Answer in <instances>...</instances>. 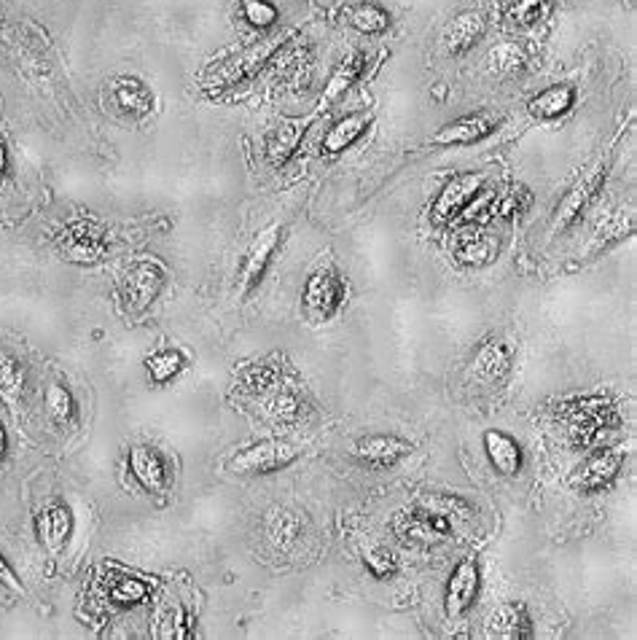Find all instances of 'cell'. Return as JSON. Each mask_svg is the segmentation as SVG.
Wrapping results in <instances>:
<instances>
[{
    "mask_svg": "<svg viewBox=\"0 0 637 640\" xmlns=\"http://www.w3.org/2000/svg\"><path fill=\"white\" fill-rule=\"evenodd\" d=\"M500 243L498 234H492L490 229L482 226H468L463 232H457L455 243H452V253L455 259L465 267H484L498 259Z\"/></svg>",
    "mask_w": 637,
    "mask_h": 640,
    "instance_id": "cell-3",
    "label": "cell"
},
{
    "mask_svg": "<svg viewBox=\"0 0 637 640\" xmlns=\"http://www.w3.org/2000/svg\"><path fill=\"white\" fill-rule=\"evenodd\" d=\"M605 181V167L597 165L592 173H586L581 181L568 191V197L562 199V205L557 208V221H554V229H568L578 216H581V210L589 205L594 199V194L600 191Z\"/></svg>",
    "mask_w": 637,
    "mask_h": 640,
    "instance_id": "cell-9",
    "label": "cell"
},
{
    "mask_svg": "<svg viewBox=\"0 0 637 640\" xmlns=\"http://www.w3.org/2000/svg\"><path fill=\"white\" fill-rule=\"evenodd\" d=\"M296 460V450L285 442H264L240 452L237 458L229 460V471L242 476H264L280 468L291 466Z\"/></svg>",
    "mask_w": 637,
    "mask_h": 640,
    "instance_id": "cell-2",
    "label": "cell"
},
{
    "mask_svg": "<svg viewBox=\"0 0 637 640\" xmlns=\"http://www.w3.org/2000/svg\"><path fill=\"white\" fill-rule=\"evenodd\" d=\"M546 14H549V3L546 0H517L511 6V11H508V17L514 19L517 25H535Z\"/></svg>",
    "mask_w": 637,
    "mask_h": 640,
    "instance_id": "cell-34",
    "label": "cell"
},
{
    "mask_svg": "<svg viewBox=\"0 0 637 640\" xmlns=\"http://www.w3.org/2000/svg\"><path fill=\"white\" fill-rule=\"evenodd\" d=\"M484 450L490 455V463L498 468L500 474H517L519 466H522V452H519V444L500 431H487L484 433Z\"/></svg>",
    "mask_w": 637,
    "mask_h": 640,
    "instance_id": "cell-20",
    "label": "cell"
},
{
    "mask_svg": "<svg viewBox=\"0 0 637 640\" xmlns=\"http://www.w3.org/2000/svg\"><path fill=\"white\" fill-rule=\"evenodd\" d=\"M148 587L140 579H119L111 587V597L121 606H135L140 600H146Z\"/></svg>",
    "mask_w": 637,
    "mask_h": 640,
    "instance_id": "cell-36",
    "label": "cell"
},
{
    "mask_svg": "<svg viewBox=\"0 0 637 640\" xmlns=\"http://www.w3.org/2000/svg\"><path fill=\"white\" fill-rule=\"evenodd\" d=\"M242 11L253 27H272L277 22V9L269 0H245Z\"/></svg>",
    "mask_w": 637,
    "mask_h": 640,
    "instance_id": "cell-37",
    "label": "cell"
},
{
    "mask_svg": "<svg viewBox=\"0 0 637 640\" xmlns=\"http://www.w3.org/2000/svg\"><path fill=\"white\" fill-rule=\"evenodd\" d=\"M369 116H363V113H358V116H347V119H342V122H336L331 130H328V135L323 138V151L326 154H339V151H347V148L353 146L355 140H361V135L366 132V127H369Z\"/></svg>",
    "mask_w": 637,
    "mask_h": 640,
    "instance_id": "cell-22",
    "label": "cell"
},
{
    "mask_svg": "<svg viewBox=\"0 0 637 640\" xmlns=\"http://www.w3.org/2000/svg\"><path fill=\"white\" fill-rule=\"evenodd\" d=\"M277 380V372L272 366H256V369H250L245 377H242V385L245 390H267L272 388Z\"/></svg>",
    "mask_w": 637,
    "mask_h": 640,
    "instance_id": "cell-38",
    "label": "cell"
},
{
    "mask_svg": "<svg viewBox=\"0 0 637 640\" xmlns=\"http://www.w3.org/2000/svg\"><path fill=\"white\" fill-rule=\"evenodd\" d=\"M277 46H280V38H269V41H261V44L245 49V52H242L240 57H234L232 62H226L216 76L221 89L234 87V84H240V81H248L250 76H256V73L267 65L269 57L275 54Z\"/></svg>",
    "mask_w": 637,
    "mask_h": 640,
    "instance_id": "cell-6",
    "label": "cell"
},
{
    "mask_svg": "<svg viewBox=\"0 0 637 640\" xmlns=\"http://www.w3.org/2000/svg\"><path fill=\"white\" fill-rule=\"evenodd\" d=\"M530 205H533L530 191L525 186H517V189H511L508 194H503V197L492 202V213H498L500 218H519L525 216Z\"/></svg>",
    "mask_w": 637,
    "mask_h": 640,
    "instance_id": "cell-31",
    "label": "cell"
},
{
    "mask_svg": "<svg viewBox=\"0 0 637 640\" xmlns=\"http://www.w3.org/2000/svg\"><path fill=\"white\" fill-rule=\"evenodd\" d=\"M484 33V22L479 14H471V11H465V14H457L447 27H444V35H441V44L447 49L449 54H463L468 52L471 46L482 38Z\"/></svg>",
    "mask_w": 637,
    "mask_h": 640,
    "instance_id": "cell-16",
    "label": "cell"
},
{
    "mask_svg": "<svg viewBox=\"0 0 637 640\" xmlns=\"http://www.w3.org/2000/svg\"><path fill=\"white\" fill-rule=\"evenodd\" d=\"M511 358H514V345H508L506 339H490V342L482 345V350L476 353L474 374L484 382L500 380V377L508 372Z\"/></svg>",
    "mask_w": 637,
    "mask_h": 640,
    "instance_id": "cell-17",
    "label": "cell"
},
{
    "mask_svg": "<svg viewBox=\"0 0 637 640\" xmlns=\"http://www.w3.org/2000/svg\"><path fill=\"white\" fill-rule=\"evenodd\" d=\"M267 412L272 415V420L280 425L296 423L299 415H302V404H299V398L293 396V393H280V396H275L269 401Z\"/></svg>",
    "mask_w": 637,
    "mask_h": 640,
    "instance_id": "cell-33",
    "label": "cell"
},
{
    "mask_svg": "<svg viewBox=\"0 0 637 640\" xmlns=\"http://www.w3.org/2000/svg\"><path fill=\"white\" fill-rule=\"evenodd\" d=\"M57 245H60V251L70 261H78V264H95L108 251L103 226L95 224V221H76V224H70L57 237Z\"/></svg>",
    "mask_w": 637,
    "mask_h": 640,
    "instance_id": "cell-1",
    "label": "cell"
},
{
    "mask_svg": "<svg viewBox=\"0 0 637 640\" xmlns=\"http://www.w3.org/2000/svg\"><path fill=\"white\" fill-rule=\"evenodd\" d=\"M70 530H73V517H70V511L60 503H54L49 509L41 514L38 519V533H41V541L46 544L49 552H62L65 544H68L70 538Z\"/></svg>",
    "mask_w": 637,
    "mask_h": 640,
    "instance_id": "cell-19",
    "label": "cell"
},
{
    "mask_svg": "<svg viewBox=\"0 0 637 640\" xmlns=\"http://www.w3.org/2000/svg\"><path fill=\"white\" fill-rule=\"evenodd\" d=\"M487 635L490 638H527L530 635V619H527L525 606L519 603H506L495 608L487 619Z\"/></svg>",
    "mask_w": 637,
    "mask_h": 640,
    "instance_id": "cell-18",
    "label": "cell"
},
{
    "mask_svg": "<svg viewBox=\"0 0 637 640\" xmlns=\"http://www.w3.org/2000/svg\"><path fill=\"white\" fill-rule=\"evenodd\" d=\"M280 245V226H269L264 232L253 240L248 251V259H245V269H242V283H245V291H253L259 286L261 277H264V269H267L272 253L277 251Z\"/></svg>",
    "mask_w": 637,
    "mask_h": 640,
    "instance_id": "cell-12",
    "label": "cell"
},
{
    "mask_svg": "<svg viewBox=\"0 0 637 640\" xmlns=\"http://www.w3.org/2000/svg\"><path fill=\"white\" fill-rule=\"evenodd\" d=\"M487 62H490L492 73L498 76H514L527 65V52L514 41H506V44H498L487 54Z\"/></svg>",
    "mask_w": 637,
    "mask_h": 640,
    "instance_id": "cell-28",
    "label": "cell"
},
{
    "mask_svg": "<svg viewBox=\"0 0 637 640\" xmlns=\"http://www.w3.org/2000/svg\"><path fill=\"white\" fill-rule=\"evenodd\" d=\"M304 138V124L302 122H283L272 132V138H269V159H272V165H283L293 156L296 146L302 143Z\"/></svg>",
    "mask_w": 637,
    "mask_h": 640,
    "instance_id": "cell-25",
    "label": "cell"
},
{
    "mask_svg": "<svg viewBox=\"0 0 637 640\" xmlns=\"http://www.w3.org/2000/svg\"><path fill=\"white\" fill-rule=\"evenodd\" d=\"M46 412L57 425H68L76 417V401L65 385H52L46 390Z\"/></svg>",
    "mask_w": 637,
    "mask_h": 640,
    "instance_id": "cell-30",
    "label": "cell"
},
{
    "mask_svg": "<svg viewBox=\"0 0 637 640\" xmlns=\"http://www.w3.org/2000/svg\"><path fill=\"white\" fill-rule=\"evenodd\" d=\"M0 584H3V587H9L11 592H17V595L25 592V589H22V581L17 579V573H14V568H11L9 560H6L3 554H0Z\"/></svg>",
    "mask_w": 637,
    "mask_h": 640,
    "instance_id": "cell-40",
    "label": "cell"
},
{
    "mask_svg": "<svg viewBox=\"0 0 637 640\" xmlns=\"http://www.w3.org/2000/svg\"><path fill=\"white\" fill-rule=\"evenodd\" d=\"M304 302L310 307L315 315L320 318H328V315H334L342 302H345V286H342V280L331 272H318V275L310 277V283L304 288Z\"/></svg>",
    "mask_w": 637,
    "mask_h": 640,
    "instance_id": "cell-10",
    "label": "cell"
},
{
    "mask_svg": "<svg viewBox=\"0 0 637 640\" xmlns=\"http://www.w3.org/2000/svg\"><path fill=\"white\" fill-rule=\"evenodd\" d=\"M393 528L404 541H441L449 533V519L439 511H412V514H398Z\"/></svg>",
    "mask_w": 637,
    "mask_h": 640,
    "instance_id": "cell-8",
    "label": "cell"
},
{
    "mask_svg": "<svg viewBox=\"0 0 637 640\" xmlns=\"http://www.w3.org/2000/svg\"><path fill=\"white\" fill-rule=\"evenodd\" d=\"M113 100H116V105H119L121 111L130 113V116H146V113L151 111V105H154L151 92H148L140 81H135V78H121V81H116Z\"/></svg>",
    "mask_w": 637,
    "mask_h": 640,
    "instance_id": "cell-23",
    "label": "cell"
},
{
    "mask_svg": "<svg viewBox=\"0 0 637 640\" xmlns=\"http://www.w3.org/2000/svg\"><path fill=\"white\" fill-rule=\"evenodd\" d=\"M479 189H482V175L465 173L452 178L439 194V199H436V205H433V221H436V224L455 221V218L471 205V199L479 194Z\"/></svg>",
    "mask_w": 637,
    "mask_h": 640,
    "instance_id": "cell-4",
    "label": "cell"
},
{
    "mask_svg": "<svg viewBox=\"0 0 637 640\" xmlns=\"http://www.w3.org/2000/svg\"><path fill=\"white\" fill-rule=\"evenodd\" d=\"M299 533H302V522L291 511H272L267 519V536L272 541V546L277 549H288L299 541Z\"/></svg>",
    "mask_w": 637,
    "mask_h": 640,
    "instance_id": "cell-26",
    "label": "cell"
},
{
    "mask_svg": "<svg viewBox=\"0 0 637 640\" xmlns=\"http://www.w3.org/2000/svg\"><path fill=\"white\" fill-rule=\"evenodd\" d=\"M164 272L151 261H138L124 277V302L132 312L146 310L162 291Z\"/></svg>",
    "mask_w": 637,
    "mask_h": 640,
    "instance_id": "cell-5",
    "label": "cell"
},
{
    "mask_svg": "<svg viewBox=\"0 0 637 640\" xmlns=\"http://www.w3.org/2000/svg\"><path fill=\"white\" fill-rule=\"evenodd\" d=\"M353 25L361 33H382L390 25V17L379 6H361V9H355Z\"/></svg>",
    "mask_w": 637,
    "mask_h": 640,
    "instance_id": "cell-35",
    "label": "cell"
},
{
    "mask_svg": "<svg viewBox=\"0 0 637 640\" xmlns=\"http://www.w3.org/2000/svg\"><path fill=\"white\" fill-rule=\"evenodd\" d=\"M25 366L19 364L11 353H0V398L6 404H19L25 396Z\"/></svg>",
    "mask_w": 637,
    "mask_h": 640,
    "instance_id": "cell-24",
    "label": "cell"
},
{
    "mask_svg": "<svg viewBox=\"0 0 637 640\" xmlns=\"http://www.w3.org/2000/svg\"><path fill=\"white\" fill-rule=\"evenodd\" d=\"M412 447L396 436H369L355 444V458L369 463V466H393L396 460L409 455Z\"/></svg>",
    "mask_w": 637,
    "mask_h": 640,
    "instance_id": "cell-14",
    "label": "cell"
},
{
    "mask_svg": "<svg viewBox=\"0 0 637 640\" xmlns=\"http://www.w3.org/2000/svg\"><path fill=\"white\" fill-rule=\"evenodd\" d=\"M6 455V431H3V425H0V460Z\"/></svg>",
    "mask_w": 637,
    "mask_h": 640,
    "instance_id": "cell-42",
    "label": "cell"
},
{
    "mask_svg": "<svg viewBox=\"0 0 637 640\" xmlns=\"http://www.w3.org/2000/svg\"><path fill=\"white\" fill-rule=\"evenodd\" d=\"M130 468L132 476L138 479L140 485L146 487L148 493H164L167 490V466H164V458L151 447H135L130 452Z\"/></svg>",
    "mask_w": 637,
    "mask_h": 640,
    "instance_id": "cell-13",
    "label": "cell"
},
{
    "mask_svg": "<svg viewBox=\"0 0 637 640\" xmlns=\"http://www.w3.org/2000/svg\"><path fill=\"white\" fill-rule=\"evenodd\" d=\"M6 165H9V159H6V148L0 143V175L6 173Z\"/></svg>",
    "mask_w": 637,
    "mask_h": 640,
    "instance_id": "cell-41",
    "label": "cell"
},
{
    "mask_svg": "<svg viewBox=\"0 0 637 640\" xmlns=\"http://www.w3.org/2000/svg\"><path fill=\"white\" fill-rule=\"evenodd\" d=\"M366 565H369V571L377 576V579H385L390 573L396 571V560H393V552L388 549H374V552L366 557Z\"/></svg>",
    "mask_w": 637,
    "mask_h": 640,
    "instance_id": "cell-39",
    "label": "cell"
},
{
    "mask_svg": "<svg viewBox=\"0 0 637 640\" xmlns=\"http://www.w3.org/2000/svg\"><path fill=\"white\" fill-rule=\"evenodd\" d=\"M476 589H479V568H476L474 560H463L455 568V573L449 576L447 614L463 616L471 608V603H474Z\"/></svg>",
    "mask_w": 637,
    "mask_h": 640,
    "instance_id": "cell-11",
    "label": "cell"
},
{
    "mask_svg": "<svg viewBox=\"0 0 637 640\" xmlns=\"http://www.w3.org/2000/svg\"><path fill=\"white\" fill-rule=\"evenodd\" d=\"M363 65H366V60H363L361 54H353V57H347L339 68H336V73L331 76V81H328V89H326V95H323V100L326 103H334L336 97H342L347 92V89L353 87L355 81H358V76L363 73Z\"/></svg>",
    "mask_w": 637,
    "mask_h": 640,
    "instance_id": "cell-29",
    "label": "cell"
},
{
    "mask_svg": "<svg viewBox=\"0 0 637 640\" xmlns=\"http://www.w3.org/2000/svg\"><path fill=\"white\" fill-rule=\"evenodd\" d=\"M621 463H624V452L621 450L597 452V455L586 460L584 466L578 468L573 485L578 490H584V493H597V490H603V487H608L616 479Z\"/></svg>",
    "mask_w": 637,
    "mask_h": 640,
    "instance_id": "cell-7",
    "label": "cell"
},
{
    "mask_svg": "<svg viewBox=\"0 0 637 640\" xmlns=\"http://www.w3.org/2000/svg\"><path fill=\"white\" fill-rule=\"evenodd\" d=\"M492 132V122L482 113L476 116H463L457 122L441 127L436 135H433V143L436 146H465V143H476V140L487 138Z\"/></svg>",
    "mask_w": 637,
    "mask_h": 640,
    "instance_id": "cell-15",
    "label": "cell"
},
{
    "mask_svg": "<svg viewBox=\"0 0 637 640\" xmlns=\"http://www.w3.org/2000/svg\"><path fill=\"white\" fill-rule=\"evenodd\" d=\"M573 100H576V92L570 87H551L535 97L530 103V111L541 119H557L568 108H573Z\"/></svg>",
    "mask_w": 637,
    "mask_h": 640,
    "instance_id": "cell-27",
    "label": "cell"
},
{
    "mask_svg": "<svg viewBox=\"0 0 637 640\" xmlns=\"http://www.w3.org/2000/svg\"><path fill=\"white\" fill-rule=\"evenodd\" d=\"M148 374H151V380L164 385V382H170L175 374L183 369V358L175 350H162V353H156L148 358Z\"/></svg>",
    "mask_w": 637,
    "mask_h": 640,
    "instance_id": "cell-32",
    "label": "cell"
},
{
    "mask_svg": "<svg viewBox=\"0 0 637 640\" xmlns=\"http://www.w3.org/2000/svg\"><path fill=\"white\" fill-rule=\"evenodd\" d=\"M632 226H635V218H632V213L624 208L619 210H611L608 216L600 221V224L594 226V234H592V243H589V256L592 253H600L603 248H608L611 243H616V240H621L624 234L632 232Z\"/></svg>",
    "mask_w": 637,
    "mask_h": 640,
    "instance_id": "cell-21",
    "label": "cell"
}]
</instances>
